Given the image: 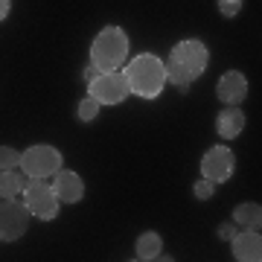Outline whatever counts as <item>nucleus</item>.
I'll use <instances>...</instances> for the list:
<instances>
[{
    "label": "nucleus",
    "mask_w": 262,
    "mask_h": 262,
    "mask_svg": "<svg viewBox=\"0 0 262 262\" xmlns=\"http://www.w3.org/2000/svg\"><path fill=\"white\" fill-rule=\"evenodd\" d=\"M122 76L128 82V91L140 99H158L166 88V64L155 53H140L137 58H131Z\"/></svg>",
    "instance_id": "nucleus-1"
},
{
    "label": "nucleus",
    "mask_w": 262,
    "mask_h": 262,
    "mask_svg": "<svg viewBox=\"0 0 262 262\" xmlns=\"http://www.w3.org/2000/svg\"><path fill=\"white\" fill-rule=\"evenodd\" d=\"M128 58V35L120 27H105L91 44V67L99 73H114L120 70Z\"/></svg>",
    "instance_id": "nucleus-2"
},
{
    "label": "nucleus",
    "mask_w": 262,
    "mask_h": 262,
    "mask_svg": "<svg viewBox=\"0 0 262 262\" xmlns=\"http://www.w3.org/2000/svg\"><path fill=\"white\" fill-rule=\"evenodd\" d=\"M20 166L29 181H47L61 172V151L47 143H35L27 151H20Z\"/></svg>",
    "instance_id": "nucleus-3"
},
{
    "label": "nucleus",
    "mask_w": 262,
    "mask_h": 262,
    "mask_svg": "<svg viewBox=\"0 0 262 262\" xmlns=\"http://www.w3.org/2000/svg\"><path fill=\"white\" fill-rule=\"evenodd\" d=\"M169 61L178 64L189 79H198V76L207 70V64H210V53H207V47L198 38H187V41H178V44L172 47Z\"/></svg>",
    "instance_id": "nucleus-4"
},
{
    "label": "nucleus",
    "mask_w": 262,
    "mask_h": 262,
    "mask_svg": "<svg viewBox=\"0 0 262 262\" xmlns=\"http://www.w3.org/2000/svg\"><path fill=\"white\" fill-rule=\"evenodd\" d=\"M24 207L29 215H35L41 222H50L58 215V198L47 181H29L24 187Z\"/></svg>",
    "instance_id": "nucleus-5"
},
{
    "label": "nucleus",
    "mask_w": 262,
    "mask_h": 262,
    "mask_svg": "<svg viewBox=\"0 0 262 262\" xmlns=\"http://www.w3.org/2000/svg\"><path fill=\"white\" fill-rule=\"evenodd\" d=\"M128 82H125V76L120 70H114V73H99L94 82L88 84V96L94 99L96 105H120L128 99Z\"/></svg>",
    "instance_id": "nucleus-6"
},
{
    "label": "nucleus",
    "mask_w": 262,
    "mask_h": 262,
    "mask_svg": "<svg viewBox=\"0 0 262 262\" xmlns=\"http://www.w3.org/2000/svg\"><path fill=\"white\" fill-rule=\"evenodd\" d=\"M233 166H236L233 151L227 149V146H213V149L201 158V175H204V181H210V184H225V181H230Z\"/></svg>",
    "instance_id": "nucleus-7"
},
{
    "label": "nucleus",
    "mask_w": 262,
    "mask_h": 262,
    "mask_svg": "<svg viewBox=\"0 0 262 262\" xmlns=\"http://www.w3.org/2000/svg\"><path fill=\"white\" fill-rule=\"evenodd\" d=\"M29 213L18 201H0V242H15L27 233Z\"/></svg>",
    "instance_id": "nucleus-8"
},
{
    "label": "nucleus",
    "mask_w": 262,
    "mask_h": 262,
    "mask_svg": "<svg viewBox=\"0 0 262 262\" xmlns=\"http://www.w3.org/2000/svg\"><path fill=\"white\" fill-rule=\"evenodd\" d=\"M215 96L227 105V108H239L245 96H248V79H245L239 70H227L219 84H215Z\"/></svg>",
    "instance_id": "nucleus-9"
},
{
    "label": "nucleus",
    "mask_w": 262,
    "mask_h": 262,
    "mask_svg": "<svg viewBox=\"0 0 262 262\" xmlns=\"http://www.w3.org/2000/svg\"><path fill=\"white\" fill-rule=\"evenodd\" d=\"M53 192H56L58 204H76V201H82L84 195V181L76 175V172H70V169H61L56 178H53Z\"/></svg>",
    "instance_id": "nucleus-10"
},
{
    "label": "nucleus",
    "mask_w": 262,
    "mask_h": 262,
    "mask_svg": "<svg viewBox=\"0 0 262 262\" xmlns=\"http://www.w3.org/2000/svg\"><path fill=\"white\" fill-rule=\"evenodd\" d=\"M230 242H233V256L239 262H262V239H259V233L245 230V233H236Z\"/></svg>",
    "instance_id": "nucleus-11"
},
{
    "label": "nucleus",
    "mask_w": 262,
    "mask_h": 262,
    "mask_svg": "<svg viewBox=\"0 0 262 262\" xmlns=\"http://www.w3.org/2000/svg\"><path fill=\"white\" fill-rule=\"evenodd\" d=\"M245 128V114L242 108H225V111L215 117V131L225 137V140H233V137H239Z\"/></svg>",
    "instance_id": "nucleus-12"
},
{
    "label": "nucleus",
    "mask_w": 262,
    "mask_h": 262,
    "mask_svg": "<svg viewBox=\"0 0 262 262\" xmlns=\"http://www.w3.org/2000/svg\"><path fill=\"white\" fill-rule=\"evenodd\" d=\"M233 225L245 227V230H253V233H259V225H262V207L256 201H245L233 210V219H230Z\"/></svg>",
    "instance_id": "nucleus-13"
},
{
    "label": "nucleus",
    "mask_w": 262,
    "mask_h": 262,
    "mask_svg": "<svg viewBox=\"0 0 262 262\" xmlns=\"http://www.w3.org/2000/svg\"><path fill=\"white\" fill-rule=\"evenodd\" d=\"M24 175L18 169H9V172H0V198L3 201H15V198L24 192Z\"/></svg>",
    "instance_id": "nucleus-14"
},
{
    "label": "nucleus",
    "mask_w": 262,
    "mask_h": 262,
    "mask_svg": "<svg viewBox=\"0 0 262 262\" xmlns=\"http://www.w3.org/2000/svg\"><path fill=\"white\" fill-rule=\"evenodd\" d=\"M160 253H163V239H160L155 230L140 233V239H137V256H140L143 262H151V259H158Z\"/></svg>",
    "instance_id": "nucleus-15"
},
{
    "label": "nucleus",
    "mask_w": 262,
    "mask_h": 262,
    "mask_svg": "<svg viewBox=\"0 0 262 262\" xmlns=\"http://www.w3.org/2000/svg\"><path fill=\"white\" fill-rule=\"evenodd\" d=\"M163 64H166V82H172L181 94H187V88L192 84V79H189V76L184 73L178 64H172V61H163Z\"/></svg>",
    "instance_id": "nucleus-16"
},
{
    "label": "nucleus",
    "mask_w": 262,
    "mask_h": 262,
    "mask_svg": "<svg viewBox=\"0 0 262 262\" xmlns=\"http://www.w3.org/2000/svg\"><path fill=\"white\" fill-rule=\"evenodd\" d=\"M20 166V151L12 146H0V172H9V169Z\"/></svg>",
    "instance_id": "nucleus-17"
},
{
    "label": "nucleus",
    "mask_w": 262,
    "mask_h": 262,
    "mask_svg": "<svg viewBox=\"0 0 262 262\" xmlns=\"http://www.w3.org/2000/svg\"><path fill=\"white\" fill-rule=\"evenodd\" d=\"M96 114H99V105H96L91 96L79 102V120H82V122H94V120H96Z\"/></svg>",
    "instance_id": "nucleus-18"
},
{
    "label": "nucleus",
    "mask_w": 262,
    "mask_h": 262,
    "mask_svg": "<svg viewBox=\"0 0 262 262\" xmlns=\"http://www.w3.org/2000/svg\"><path fill=\"white\" fill-rule=\"evenodd\" d=\"M192 192H195L198 201H210V198H213V192H215V184H210V181L201 178L195 187H192Z\"/></svg>",
    "instance_id": "nucleus-19"
},
{
    "label": "nucleus",
    "mask_w": 262,
    "mask_h": 262,
    "mask_svg": "<svg viewBox=\"0 0 262 262\" xmlns=\"http://www.w3.org/2000/svg\"><path fill=\"white\" fill-rule=\"evenodd\" d=\"M239 9H242V0H222V3H219V12H222L225 18L239 15Z\"/></svg>",
    "instance_id": "nucleus-20"
},
{
    "label": "nucleus",
    "mask_w": 262,
    "mask_h": 262,
    "mask_svg": "<svg viewBox=\"0 0 262 262\" xmlns=\"http://www.w3.org/2000/svg\"><path fill=\"white\" fill-rule=\"evenodd\" d=\"M219 236H222V239H233V236H236V230H233V222H225V225L219 227Z\"/></svg>",
    "instance_id": "nucleus-21"
},
{
    "label": "nucleus",
    "mask_w": 262,
    "mask_h": 262,
    "mask_svg": "<svg viewBox=\"0 0 262 262\" xmlns=\"http://www.w3.org/2000/svg\"><path fill=\"white\" fill-rule=\"evenodd\" d=\"M96 76H99V70H96V67H84V82H88V84L94 82Z\"/></svg>",
    "instance_id": "nucleus-22"
},
{
    "label": "nucleus",
    "mask_w": 262,
    "mask_h": 262,
    "mask_svg": "<svg viewBox=\"0 0 262 262\" xmlns=\"http://www.w3.org/2000/svg\"><path fill=\"white\" fill-rule=\"evenodd\" d=\"M9 9H12V3H9V0H0V20H3L6 15H9Z\"/></svg>",
    "instance_id": "nucleus-23"
},
{
    "label": "nucleus",
    "mask_w": 262,
    "mask_h": 262,
    "mask_svg": "<svg viewBox=\"0 0 262 262\" xmlns=\"http://www.w3.org/2000/svg\"><path fill=\"white\" fill-rule=\"evenodd\" d=\"M155 262H175V259H172L169 253H160V256H158V259H155Z\"/></svg>",
    "instance_id": "nucleus-24"
}]
</instances>
